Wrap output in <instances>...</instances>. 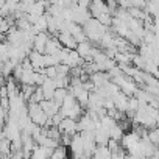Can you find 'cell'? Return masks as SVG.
<instances>
[{
    "label": "cell",
    "instance_id": "1",
    "mask_svg": "<svg viewBox=\"0 0 159 159\" xmlns=\"http://www.w3.org/2000/svg\"><path fill=\"white\" fill-rule=\"evenodd\" d=\"M58 128H59V131H61L62 134L75 136L76 133H80V131H78V120L70 119V117H64V119L61 120V123H59Z\"/></svg>",
    "mask_w": 159,
    "mask_h": 159
},
{
    "label": "cell",
    "instance_id": "2",
    "mask_svg": "<svg viewBox=\"0 0 159 159\" xmlns=\"http://www.w3.org/2000/svg\"><path fill=\"white\" fill-rule=\"evenodd\" d=\"M70 92L66 89V88H58L56 89V92H55V97H53V100L58 103V105H62L64 103V100L67 98V95H69Z\"/></svg>",
    "mask_w": 159,
    "mask_h": 159
}]
</instances>
